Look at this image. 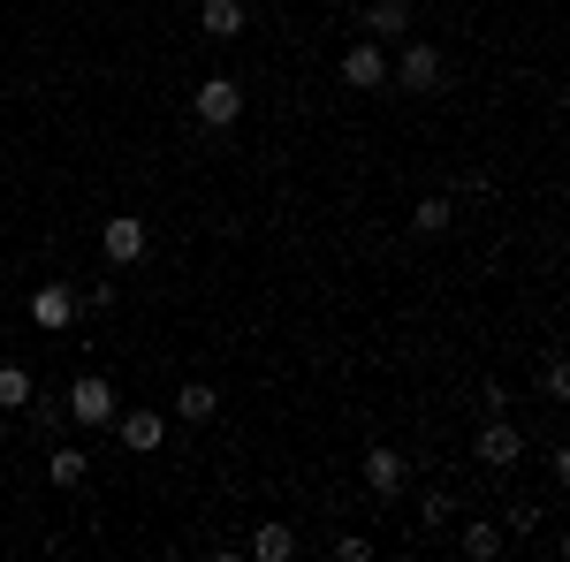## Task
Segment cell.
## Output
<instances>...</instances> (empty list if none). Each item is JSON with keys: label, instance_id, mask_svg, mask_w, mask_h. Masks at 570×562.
<instances>
[{"label": "cell", "instance_id": "obj_18", "mask_svg": "<svg viewBox=\"0 0 570 562\" xmlns=\"http://www.w3.org/2000/svg\"><path fill=\"white\" fill-rule=\"evenodd\" d=\"M419 524H426V532H449V524H456V494H449V486H434V494L419 502Z\"/></svg>", "mask_w": 570, "mask_h": 562}, {"label": "cell", "instance_id": "obj_25", "mask_svg": "<svg viewBox=\"0 0 570 562\" xmlns=\"http://www.w3.org/2000/svg\"><path fill=\"white\" fill-rule=\"evenodd\" d=\"M0 282H8V266H0Z\"/></svg>", "mask_w": 570, "mask_h": 562}, {"label": "cell", "instance_id": "obj_6", "mask_svg": "<svg viewBox=\"0 0 570 562\" xmlns=\"http://www.w3.org/2000/svg\"><path fill=\"white\" fill-rule=\"evenodd\" d=\"M343 85L351 91H389V46L381 39H351L343 46Z\"/></svg>", "mask_w": 570, "mask_h": 562}, {"label": "cell", "instance_id": "obj_19", "mask_svg": "<svg viewBox=\"0 0 570 562\" xmlns=\"http://www.w3.org/2000/svg\"><path fill=\"white\" fill-rule=\"evenodd\" d=\"M31 388H39V381H31L23 365H0V411H23V403H31Z\"/></svg>", "mask_w": 570, "mask_h": 562}, {"label": "cell", "instance_id": "obj_10", "mask_svg": "<svg viewBox=\"0 0 570 562\" xmlns=\"http://www.w3.org/2000/svg\"><path fill=\"white\" fill-rule=\"evenodd\" d=\"M115 433H122V448H137V456H153V448L168 441V418H160L153 403H137V411H115Z\"/></svg>", "mask_w": 570, "mask_h": 562}, {"label": "cell", "instance_id": "obj_22", "mask_svg": "<svg viewBox=\"0 0 570 562\" xmlns=\"http://www.w3.org/2000/svg\"><path fill=\"white\" fill-rule=\"evenodd\" d=\"M502 532H518V540L540 532V510H532V502H510V510H502Z\"/></svg>", "mask_w": 570, "mask_h": 562}, {"label": "cell", "instance_id": "obj_5", "mask_svg": "<svg viewBox=\"0 0 570 562\" xmlns=\"http://www.w3.org/2000/svg\"><path fill=\"white\" fill-rule=\"evenodd\" d=\"M145 244H153V236H145V220H137V214H107V220H99V259H107V266H137V259H145Z\"/></svg>", "mask_w": 570, "mask_h": 562}, {"label": "cell", "instance_id": "obj_4", "mask_svg": "<svg viewBox=\"0 0 570 562\" xmlns=\"http://www.w3.org/2000/svg\"><path fill=\"white\" fill-rule=\"evenodd\" d=\"M472 456H480L487 472H510V464H525V426L502 411V418H487L480 433H472Z\"/></svg>", "mask_w": 570, "mask_h": 562}, {"label": "cell", "instance_id": "obj_23", "mask_svg": "<svg viewBox=\"0 0 570 562\" xmlns=\"http://www.w3.org/2000/svg\"><path fill=\"white\" fill-rule=\"evenodd\" d=\"M373 555V540H365V532H343V540H335V562H365Z\"/></svg>", "mask_w": 570, "mask_h": 562}, {"label": "cell", "instance_id": "obj_11", "mask_svg": "<svg viewBox=\"0 0 570 562\" xmlns=\"http://www.w3.org/2000/svg\"><path fill=\"white\" fill-rule=\"evenodd\" d=\"M403 479H411V456H403V448H389V441H381V448H365V486H373L381 502L403 494Z\"/></svg>", "mask_w": 570, "mask_h": 562}, {"label": "cell", "instance_id": "obj_20", "mask_svg": "<svg viewBox=\"0 0 570 562\" xmlns=\"http://www.w3.org/2000/svg\"><path fill=\"white\" fill-rule=\"evenodd\" d=\"M540 395H548V403H570V365L556 349H548V365H540Z\"/></svg>", "mask_w": 570, "mask_h": 562}, {"label": "cell", "instance_id": "obj_15", "mask_svg": "<svg viewBox=\"0 0 570 562\" xmlns=\"http://www.w3.org/2000/svg\"><path fill=\"white\" fill-rule=\"evenodd\" d=\"M23 418H31V433H61V426H69V403H61V395H46V388H31Z\"/></svg>", "mask_w": 570, "mask_h": 562}, {"label": "cell", "instance_id": "obj_14", "mask_svg": "<svg viewBox=\"0 0 570 562\" xmlns=\"http://www.w3.org/2000/svg\"><path fill=\"white\" fill-rule=\"evenodd\" d=\"M214 411H220V388H214V381H183V388H176V418H190V426H206Z\"/></svg>", "mask_w": 570, "mask_h": 562}, {"label": "cell", "instance_id": "obj_13", "mask_svg": "<svg viewBox=\"0 0 570 562\" xmlns=\"http://www.w3.org/2000/svg\"><path fill=\"white\" fill-rule=\"evenodd\" d=\"M449 220H456V198H449V190H426V198L411 206V228H419V236H449Z\"/></svg>", "mask_w": 570, "mask_h": 562}, {"label": "cell", "instance_id": "obj_2", "mask_svg": "<svg viewBox=\"0 0 570 562\" xmlns=\"http://www.w3.org/2000/svg\"><path fill=\"white\" fill-rule=\"evenodd\" d=\"M61 403H69V426H115V411H122V388H115L107 373H77Z\"/></svg>", "mask_w": 570, "mask_h": 562}, {"label": "cell", "instance_id": "obj_21", "mask_svg": "<svg viewBox=\"0 0 570 562\" xmlns=\"http://www.w3.org/2000/svg\"><path fill=\"white\" fill-rule=\"evenodd\" d=\"M99 319V312H115V282H91V289H77V319Z\"/></svg>", "mask_w": 570, "mask_h": 562}, {"label": "cell", "instance_id": "obj_8", "mask_svg": "<svg viewBox=\"0 0 570 562\" xmlns=\"http://www.w3.org/2000/svg\"><path fill=\"white\" fill-rule=\"evenodd\" d=\"M198 31L214 46H236L252 31V8H244V0H198Z\"/></svg>", "mask_w": 570, "mask_h": 562}, {"label": "cell", "instance_id": "obj_7", "mask_svg": "<svg viewBox=\"0 0 570 562\" xmlns=\"http://www.w3.org/2000/svg\"><path fill=\"white\" fill-rule=\"evenodd\" d=\"M411 23H419V8H411V0H373V8L357 16V31H365V39H381V46H403V39H411Z\"/></svg>", "mask_w": 570, "mask_h": 562}, {"label": "cell", "instance_id": "obj_17", "mask_svg": "<svg viewBox=\"0 0 570 562\" xmlns=\"http://www.w3.org/2000/svg\"><path fill=\"white\" fill-rule=\"evenodd\" d=\"M85 472H91L85 448H53V456H46V479H53V486H85Z\"/></svg>", "mask_w": 570, "mask_h": 562}, {"label": "cell", "instance_id": "obj_3", "mask_svg": "<svg viewBox=\"0 0 570 562\" xmlns=\"http://www.w3.org/2000/svg\"><path fill=\"white\" fill-rule=\"evenodd\" d=\"M190 115H198V130L228 137L244 122V85H236V77H206V85L190 91Z\"/></svg>", "mask_w": 570, "mask_h": 562}, {"label": "cell", "instance_id": "obj_12", "mask_svg": "<svg viewBox=\"0 0 570 562\" xmlns=\"http://www.w3.org/2000/svg\"><path fill=\"white\" fill-rule=\"evenodd\" d=\"M502 540H510V532L487 524V517H464V532H456V548H464L472 562H494V555H502Z\"/></svg>", "mask_w": 570, "mask_h": 562}, {"label": "cell", "instance_id": "obj_24", "mask_svg": "<svg viewBox=\"0 0 570 562\" xmlns=\"http://www.w3.org/2000/svg\"><path fill=\"white\" fill-rule=\"evenodd\" d=\"M480 411H487V418H502V411H510V388H502V381H487V388H480Z\"/></svg>", "mask_w": 570, "mask_h": 562}, {"label": "cell", "instance_id": "obj_1", "mask_svg": "<svg viewBox=\"0 0 570 562\" xmlns=\"http://www.w3.org/2000/svg\"><path fill=\"white\" fill-rule=\"evenodd\" d=\"M441 77H449V61H441V46H426V39H403V53H389V85H403L411 99H434Z\"/></svg>", "mask_w": 570, "mask_h": 562}, {"label": "cell", "instance_id": "obj_16", "mask_svg": "<svg viewBox=\"0 0 570 562\" xmlns=\"http://www.w3.org/2000/svg\"><path fill=\"white\" fill-rule=\"evenodd\" d=\"M252 555L259 562H289L297 555V532H289V524H259V532H252Z\"/></svg>", "mask_w": 570, "mask_h": 562}, {"label": "cell", "instance_id": "obj_9", "mask_svg": "<svg viewBox=\"0 0 570 562\" xmlns=\"http://www.w3.org/2000/svg\"><path fill=\"white\" fill-rule=\"evenodd\" d=\"M31 327H53V335L77 327V289H69V282H39V289H31Z\"/></svg>", "mask_w": 570, "mask_h": 562}]
</instances>
